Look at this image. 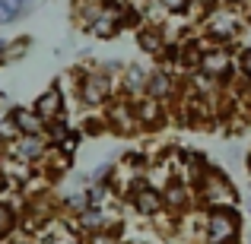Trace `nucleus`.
Here are the masks:
<instances>
[{
    "instance_id": "nucleus-1",
    "label": "nucleus",
    "mask_w": 251,
    "mask_h": 244,
    "mask_svg": "<svg viewBox=\"0 0 251 244\" xmlns=\"http://www.w3.org/2000/svg\"><path fill=\"white\" fill-rule=\"evenodd\" d=\"M194 200L203 213L207 209H223V206H235L239 203V190H235V181L226 175V168L210 165L194 181Z\"/></svg>"
},
{
    "instance_id": "nucleus-2",
    "label": "nucleus",
    "mask_w": 251,
    "mask_h": 244,
    "mask_svg": "<svg viewBox=\"0 0 251 244\" xmlns=\"http://www.w3.org/2000/svg\"><path fill=\"white\" fill-rule=\"evenodd\" d=\"M201 38L207 44H216V48H232V42H239V35L245 32V16H242L235 6L216 3L207 16L201 19Z\"/></svg>"
},
{
    "instance_id": "nucleus-3",
    "label": "nucleus",
    "mask_w": 251,
    "mask_h": 244,
    "mask_svg": "<svg viewBox=\"0 0 251 244\" xmlns=\"http://www.w3.org/2000/svg\"><path fill=\"white\" fill-rule=\"evenodd\" d=\"M115 89H118L115 76L105 73L102 64H99V67H83L80 80H76V102H80L83 108H108L118 98Z\"/></svg>"
},
{
    "instance_id": "nucleus-4",
    "label": "nucleus",
    "mask_w": 251,
    "mask_h": 244,
    "mask_svg": "<svg viewBox=\"0 0 251 244\" xmlns=\"http://www.w3.org/2000/svg\"><path fill=\"white\" fill-rule=\"evenodd\" d=\"M242 213L235 206L207 209L201 219V244H239Z\"/></svg>"
},
{
    "instance_id": "nucleus-5",
    "label": "nucleus",
    "mask_w": 251,
    "mask_h": 244,
    "mask_svg": "<svg viewBox=\"0 0 251 244\" xmlns=\"http://www.w3.org/2000/svg\"><path fill=\"white\" fill-rule=\"evenodd\" d=\"M127 203L140 219H159L166 213V203H162V187H156L153 181H147L143 175L130 177V187H127Z\"/></svg>"
},
{
    "instance_id": "nucleus-6",
    "label": "nucleus",
    "mask_w": 251,
    "mask_h": 244,
    "mask_svg": "<svg viewBox=\"0 0 251 244\" xmlns=\"http://www.w3.org/2000/svg\"><path fill=\"white\" fill-rule=\"evenodd\" d=\"M51 153L48 136H19L16 143H10L3 153V159L16 162L19 168H35V165L45 162V155Z\"/></svg>"
},
{
    "instance_id": "nucleus-7",
    "label": "nucleus",
    "mask_w": 251,
    "mask_h": 244,
    "mask_svg": "<svg viewBox=\"0 0 251 244\" xmlns=\"http://www.w3.org/2000/svg\"><path fill=\"white\" fill-rule=\"evenodd\" d=\"M239 70V61H235L232 48H216V44H207L203 48V61H201V73L216 80L220 86H226Z\"/></svg>"
},
{
    "instance_id": "nucleus-8",
    "label": "nucleus",
    "mask_w": 251,
    "mask_h": 244,
    "mask_svg": "<svg viewBox=\"0 0 251 244\" xmlns=\"http://www.w3.org/2000/svg\"><path fill=\"white\" fill-rule=\"evenodd\" d=\"M162 203H166V213L175 219L178 216V222H181V216L184 213H191V209L197 206V200H194V187H191L188 181H184L181 175H172L166 184H162Z\"/></svg>"
},
{
    "instance_id": "nucleus-9",
    "label": "nucleus",
    "mask_w": 251,
    "mask_h": 244,
    "mask_svg": "<svg viewBox=\"0 0 251 244\" xmlns=\"http://www.w3.org/2000/svg\"><path fill=\"white\" fill-rule=\"evenodd\" d=\"M143 95L153 98V102L166 105V108L172 111V105H175L178 98V73L169 67H150V76H147V89H143Z\"/></svg>"
},
{
    "instance_id": "nucleus-10",
    "label": "nucleus",
    "mask_w": 251,
    "mask_h": 244,
    "mask_svg": "<svg viewBox=\"0 0 251 244\" xmlns=\"http://www.w3.org/2000/svg\"><path fill=\"white\" fill-rule=\"evenodd\" d=\"M105 127L118 136H130V133H140V124H137L134 114V98H124L118 95L115 102L105 108Z\"/></svg>"
},
{
    "instance_id": "nucleus-11",
    "label": "nucleus",
    "mask_w": 251,
    "mask_h": 244,
    "mask_svg": "<svg viewBox=\"0 0 251 244\" xmlns=\"http://www.w3.org/2000/svg\"><path fill=\"white\" fill-rule=\"evenodd\" d=\"M32 111L38 114V121L48 127L57 117H67V92L61 89V83H51L45 92H38V98L32 102Z\"/></svg>"
},
{
    "instance_id": "nucleus-12",
    "label": "nucleus",
    "mask_w": 251,
    "mask_h": 244,
    "mask_svg": "<svg viewBox=\"0 0 251 244\" xmlns=\"http://www.w3.org/2000/svg\"><path fill=\"white\" fill-rule=\"evenodd\" d=\"M134 114H137V124H140V133H156V130H162L169 124L172 111L166 105L140 95V98H134Z\"/></svg>"
},
{
    "instance_id": "nucleus-13",
    "label": "nucleus",
    "mask_w": 251,
    "mask_h": 244,
    "mask_svg": "<svg viewBox=\"0 0 251 244\" xmlns=\"http://www.w3.org/2000/svg\"><path fill=\"white\" fill-rule=\"evenodd\" d=\"M147 76H150V67H143V64H127L121 73V83H118V89H121L124 98H140L143 89H147Z\"/></svg>"
},
{
    "instance_id": "nucleus-14",
    "label": "nucleus",
    "mask_w": 251,
    "mask_h": 244,
    "mask_svg": "<svg viewBox=\"0 0 251 244\" xmlns=\"http://www.w3.org/2000/svg\"><path fill=\"white\" fill-rule=\"evenodd\" d=\"M137 42H140V51L150 57H156V61H162V54H166V35H162V25H147L143 22L140 29H137Z\"/></svg>"
},
{
    "instance_id": "nucleus-15",
    "label": "nucleus",
    "mask_w": 251,
    "mask_h": 244,
    "mask_svg": "<svg viewBox=\"0 0 251 244\" xmlns=\"http://www.w3.org/2000/svg\"><path fill=\"white\" fill-rule=\"evenodd\" d=\"M10 117H13V124H16L19 136H45V124L38 121V114L32 108L16 105V108H10Z\"/></svg>"
},
{
    "instance_id": "nucleus-16",
    "label": "nucleus",
    "mask_w": 251,
    "mask_h": 244,
    "mask_svg": "<svg viewBox=\"0 0 251 244\" xmlns=\"http://www.w3.org/2000/svg\"><path fill=\"white\" fill-rule=\"evenodd\" d=\"M19 225H23V213H19L10 200L0 197V241H10Z\"/></svg>"
},
{
    "instance_id": "nucleus-17",
    "label": "nucleus",
    "mask_w": 251,
    "mask_h": 244,
    "mask_svg": "<svg viewBox=\"0 0 251 244\" xmlns=\"http://www.w3.org/2000/svg\"><path fill=\"white\" fill-rule=\"evenodd\" d=\"M29 48H32V38L29 35H19V38H13V42H0V64H16V61H23L25 54H29Z\"/></svg>"
},
{
    "instance_id": "nucleus-18",
    "label": "nucleus",
    "mask_w": 251,
    "mask_h": 244,
    "mask_svg": "<svg viewBox=\"0 0 251 244\" xmlns=\"http://www.w3.org/2000/svg\"><path fill=\"white\" fill-rule=\"evenodd\" d=\"M156 3L162 6V13H166V16H188V10L191 6H194V0H156Z\"/></svg>"
},
{
    "instance_id": "nucleus-19",
    "label": "nucleus",
    "mask_w": 251,
    "mask_h": 244,
    "mask_svg": "<svg viewBox=\"0 0 251 244\" xmlns=\"http://www.w3.org/2000/svg\"><path fill=\"white\" fill-rule=\"evenodd\" d=\"M35 3H38V0H3V6H6V10H10L16 19H23L25 13H32V10H35Z\"/></svg>"
},
{
    "instance_id": "nucleus-20",
    "label": "nucleus",
    "mask_w": 251,
    "mask_h": 244,
    "mask_svg": "<svg viewBox=\"0 0 251 244\" xmlns=\"http://www.w3.org/2000/svg\"><path fill=\"white\" fill-rule=\"evenodd\" d=\"M0 140H3L6 146L19 140V130H16V124H13V117H10V114H6V117H0Z\"/></svg>"
},
{
    "instance_id": "nucleus-21",
    "label": "nucleus",
    "mask_w": 251,
    "mask_h": 244,
    "mask_svg": "<svg viewBox=\"0 0 251 244\" xmlns=\"http://www.w3.org/2000/svg\"><path fill=\"white\" fill-rule=\"evenodd\" d=\"M239 70H242V76H245V80L251 83V48L239 54Z\"/></svg>"
},
{
    "instance_id": "nucleus-22",
    "label": "nucleus",
    "mask_w": 251,
    "mask_h": 244,
    "mask_svg": "<svg viewBox=\"0 0 251 244\" xmlns=\"http://www.w3.org/2000/svg\"><path fill=\"white\" fill-rule=\"evenodd\" d=\"M10 187H13V177H10V171H6V168H0V194H6Z\"/></svg>"
},
{
    "instance_id": "nucleus-23",
    "label": "nucleus",
    "mask_w": 251,
    "mask_h": 244,
    "mask_svg": "<svg viewBox=\"0 0 251 244\" xmlns=\"http://www.w3.org/2000/svg\"><path fill=\"white\" fill-rule=\"evenodd\" d=\"M220 3H226V6H242L245 0H220Z\"/></svg>"
},
{
    "instance_id": "nucleus-24",
    "label": "nucleus",
    "mask_w": 251,
    "mask_h": 244,
    "mask_svg": "<svg viewBox=\"0 0 251 244\" xmlns=\"http://www.w3.org/2000/svg\"><path fill=\"white\" fill-rule=\"evenodd\" d=\"M3 153H6V143H3V140H0V155H3Z\"/></svg>"
},
{
    "instance_id": "nucleus-25",
    "label": "nucleus",
    "mask_w": 251,
    "mask_h": 244,
    "mask_svg": "<svg viewBox=\"0 0 251 244\" xmlns=\"http://www.w3.org/2000/svg\"><path fill=\"white\" fill-rule=\"evenodd\" d=\"M245 165H248V171H251V153H248V159H245Z\"/></svg>"
}]
</instances>
